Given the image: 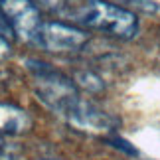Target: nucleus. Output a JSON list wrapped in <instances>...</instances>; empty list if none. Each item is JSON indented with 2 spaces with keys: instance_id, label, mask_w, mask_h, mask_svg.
Returning a JSON list of instances; mask_svg holds the SVG:
<instances>
[{
  "instance_id": "f257e3e1",
  "label": "nucleus",
  "mask_w": 160,
  "mask_h": 160,
  "mask_svg": "<svg viewBox=\"0 0 160 160\" xmlns=\"http://www.w3.org/2000/svg\"><path fill=\"white\" fill-rule=\"evenodd\" d=\"M61 14L75 24L119 40H131L138 32L137 14L107 0H83L77 4L69 2Z\"/></svg>"
},
{
  "instance_id": "f03ea898",
  "label": "nucleus",
  "mask_w": 160,
  "mask_h": 160,
  "mask_svg": "<svg viewBox=\"0 0 160 160\" xmlns=\"http://www.w3.org/2000/svg\"><path fill=\"white\" fill-rule=\"evenodd\" d=\"M26 65L34 77V91L38 99L59 117H65L67 111L81 99L77 85L61 71L53 69L50 63L38 59H26Z\"/></svg>"
},
{
  "instance_id": "7ed1b4c3",
  "label": "nucleus",
  "mask_w": 160,
  "mask_h": 160,
  "mask_svg": "<svg viewBox=\"0 0 160 160\" xmlns=\"http://www.w3.org/2000/svg\"><path fill=\"white\" fill-rule=\"evenodd\" d=\"M87 40L89 34L77 26L63 22H44L34 38V44L53 53H71L81 50Z\"/></svg>"
},
{
  "instance_id": "20e7f679",
  "label": "nucleus",
  "mask_w": 160,
  "mask_h": 160,
  "mask_svg": "<svg viewBox=\"0 0 160 160\" xmlns=\"http://www.w3.org/2000/svg\"><path fill=\"white\" fill-rule=\"evenodd\" d=\"M63 119L71 127H75L77 131L95 132V134H109L121 125L117 117H113L111 113L99 109L97 105H93L91 101H85V99H79L65 113Z\"/></svg>"
},
{
  "instance_id": "39448f33",
  "label": "nucleus",
  "mask_w": 160,
  "mask_h": 160,
  "mask_svg": "<svg viewBox=\"0 0 160 160\" xmlns=\"http://www.w3.org/2000/svg\"><path fill=\"white\" fill-rule=\"evenodd\" d=\"M0 10L12 24L16 36L24 38L26 42H34L40 26V8L34 0H0Z\"/></svg>"
},
{
  "instance_id": "423d86ee",
  "label": "nucleus",
  "mask_w": 160,
  "mask_h": 160,
  "mask_svg": "<svg viewBox=\"0 0 160 160\" xmlns=\"http://www.w3.org/2000/svg\"><path fill=\"white\" fill-rule=\"evenodd\" d=\"M30 127H32V119L24 109L10 103H0V132L20 134L26 132Z\"/></svg>"
},
{
  "instance_id": "0eeeda50",
  "label": "nucleus",
  "mask_w": 160,
  "mask_h": 160,
  "mask_svg": "<svg viewBox=\"0 0 160 160\" xmlns=\"http://www.w3.org/2000/svg\"><path fill=\"white\" fill-rule=\"evenodd\" d=\"M77 81L79 85H83V87H87L89 91H101L103 89V81L99 75H95V73L91 71H83L77 75Z\"/></svg>"
},
{
  "instance_id": "6e6552de",
  "label": "nucleus",
  "mask_w": 160,
  "mask_h": 160,
  "mask_svg": "<svg viewBox=\"0 0 160 160\" xmlns=\"http://www.w3.org/2000/svg\"><path fill=\"white\" fill-rule=\"evenodd\" d=\"M107 140V144H111L113 148H119V150H122L125 154H128V156H138V150L134 148V146L128 142V140H125V138H121V137H109V138H105Z\"/></svg>"
},
{
  "instance_id": "1a4fd4ad",
  "label": "nucleus",
  "mask_w": 160,
  "mask_h": 160,
  "mask_svg": "<svg viewBox=\"0 0 160 160\" xmlns=\"http://www.w3.org/2000/svg\"><path fill=\"white\" fill-rule=\"evenodd\" d=\"M38 6H42V8H46V10H52V12H63L65 10V6L69 4V0H34Z\"/></svg>"
},
{
  "instance_id": "9d476101",
  "label": "nucleus",
  "mask_w": 160,
  "mask_h": 160,
  "mask_svg": "<svg viewBox=\"0 0 160 160\" xmlns=\"http://www.w3.org/2000/svg\"><path fill=\"white\" fill-rule=\"evenodd\" d=\"M0 36L6 40H14L16 38V32H14V28H12V24L8 22V18L4 16V12L0 10Z\"/></svg>"
},
{
  "instance_id": "9b49d317",
  "label": "nucleus",
  "mask_w": 160,
  "mask_h": 160,
  "mask_svg": "<svg viewBox=\"0 0 160 160\" xmlns=\"http://www.w3.org/2000/svg\"><path fill=\"white\" fill-rule=\"evenodd\" d=\"M128 4L137 6V8L144 10V12H156V10H158L156 2H152V0H132V2H128Z\"/></svg>"
},
{
  "instance_id": "f8f14e48",
  "label": "nucleus",
  "mask_w": 160,
  "mask_h": 160,
  "mask_svg": "<svg viewBox=\"0 0 160 160\" xmlns=\"http://www.w3.org/2000/svg\"><path fill=\"white\" fill-rule=\"evenodd\" d=\"M8 53H10V44H8L6 38L0 36V58H4V55H8Z\"/></svg>"
},
{
  "instance_id": "ddd939ff",
  "label": "nucleus",
  "mask_w": 160,
  "mask_h": 160,
  "mask_svg": "<svg viewBox=\"0 0 160 160\" xmlns=\"http://www.w3.org/2000/svg\"><path fill=\"white\" fill-rule=\"evenodd\" d=\"M0 160H14V158H12L10 154H6L4 148H2V150H0Z\"/></svg>"
},
{
  "instance_id": "4468645a",
  "label": "nucleus",
  "mask_w": 160,
  "mask_h": 160,
  "mask_svg": "<svg viewBox=\"0 0 160 160\" xmlns=\"http://www.w3.org/2000/svg\"><path fill=\"white\" fill-rule=\"evenodd\" d=\"M2 148H4V138L0 137V150H2Z\"/></svg>"
}]
</instances>
